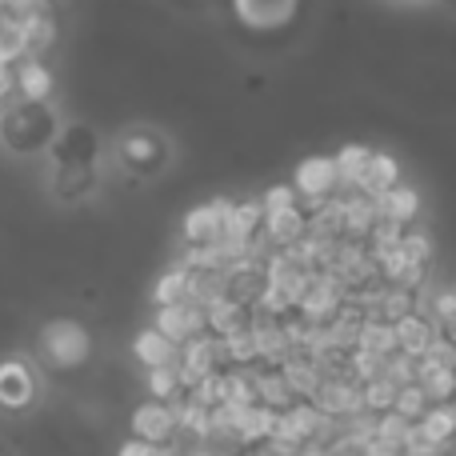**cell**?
<instances>
[{"label": "cell", "instance_id": "obj_1", "mask_svg": "<svg viewBox=\"0 0 456 456\" xmlns=\"http://www.w3.org/2000/svg\"><path fill=\"white\" fill-rule=\"evenodd\" d=\"M56 133V109L53 104H28L16 101L0 112V149L8 157H37V152L53 149Z\"/></svg>", "mask_w": 456, "mask_h": 456}, {"label": "cell", "instance_id": "obj_2", "mask_svg": "<svg viewBox=\"0 0 456 456\" xmlns=\"http://www.w3.org/2000/svg\"><path fill=\"white\" fill-rule=\"evenodd\" d=\"M37 356L56 372H77L93 361V332L72 316H56L37 332Z\"/></svg>", "mask_w": 456, "mask_h": 456}, {"label": "cell", "instance_id": "obj_3", "mask_svg": "<svg viewBox=\"0 0 456 456\" xmlns=\"http://www.w3.org/2000/svg\"><path fill=\"white\" fill-rule=\"evenodd\" d=\"M117 165L125 168L128 176H136V181H149V176H157L160 168L168 165V141L165 133H157V128L149 125H133L120 133L117 141Z\"/></svg>", "mask_w": 456, "mask_h": 456}, {"label": "cell", "instance_id": "obj_4", "mask_svg": "<svg viewBox=\"0 0 456 456\" xmlns=\"http://www.w3.org/2000/svg\"><path fill=\"white\" fill-rule=\"evenodd\" d=\"M228 213H232V200L228 197H213V200L192 205L189 213L181 216L184 248H213V244H221L228 232Z\"/></svg>", "mask_w": 456, "mask_h": 456}, {"label": "cell", "instance_id": "obj_5", "mask_svg": "<svg viewBox=\"0 0 456 456\" xmlns=\"http://www.w3.org/2000/svg\"><path fill=\"white\" fill-rule=\"evenodd\" d=\"M37 401H40L37 364L24 361V356H4V361H0V409L28 412Z\"/></svg>", "mask_w": 456, "mask_h": 456}, {"label": "cell", "instance_id": "obj_6", "mask_svg": "<svg viewBox=\"0 0 456 456\" xmlns=\"http://www.w3.org/2000/svg\"><path fill=\"white\" fill-rule=\"evenodd\" d=\"M292 189H297L300 205L313 208L321 200H332L340 192V168L337 157H305L292 173Z\"/></svg>", "mask_w": 456, "mask_h": 456}, {"label": "cell", "instance_id": "obj_7", "mask_svg": "<svg viewBox=\"0 0 456 456\" xmlns=\"http://www.w3.org/2000/svg\"><path fill=\"white\" fill-rule=\"evenodd\" d=\"M128 433H133V441H144V444H160V449H168V444L181 436V428H176V417H173V404L165 401H141L133 412H128Z\"/></svg>", "mask_w": 456, "mask_h": 456}, {"label": "cell", "instance_id": "obj_8", "mask_svg": "<svg viewBox=\"0 0 456 456\" xmlns=\"http://www.w3.org/2000/svg\"><path fill=\"white\" fill-rule=\"evenodd\" d=\"M308 404L329 420H353L364 412V385L356 377H329Z\"/></svg>", "mask_w": 456, "mask_h": 456}, {"label": "cell", "instance_id": "obj_9", "mask_svg": "<svg viewBox=\"0 0 456 456\" xmlns=\"http://www.w3.org/2000/svg\"><path fill=\"white\" fill-rule=\"evenodd\" d=\"M456 441V404H433L420 425H412L409 456H433L444 452Z\"/></svg>", "mask_w": 456, "mask_h": 456}, {"label": "cell", "instance_id": "obj_10", "mask_svg": "<svg viewBox=\"0 0 456 456\" xmlns=\"http://www.w3.org/2000/svg\"><path fill=\"white\" fill-rule=\"evenodd\" d=\"M152 329L165 332L173 345H189V340H197V337L208 332V313H205V305H197V300H189V305L152 308Z\"/></svg>", "mask_w": 456, "mask_h": 456}, {"label": "cell", "instance_id": "obj_11", "mask_svg": "<svg viewBox=\"0 0 456 456\" xmlns=\"http://www.w3.org/2000/svg\"><path fill=\"white\" fill-rule=\"evenodd\" d=\"M300 0H232V16L240 20V28L252 32H276L284 24H292Z\"/></svg>", "mask_w": 456, "mask_h": 456}, {"label": "cell", "instance_id": "obj_12", "mask_svg": "<svg viewBox=\"0 0 456 456\" xmlns=\"http://www.w3.org/2000/svg\"><path fill=\"white\" fill-rule=\"evenodd\" d=\"M101 184V165H53V197L61 205H80Z\"/></svg>", "mask_w": 456, "mask_h": 456}, {"label": "cell", "instance_id": "obj_13", "mask_svg": "<svg viewBox=\"0 0 456 456\" xmlns=\"http://www.w3.org/2000/svg\"><path fill=\"white\" fill-rule=\"evenodd\" d=\"M16 72V101H28V104H53L56 93V72L48 61L40 56H28V61L12 64Z\"/></svg>", "mask_w": 456, "mask_h": 456}, {"label": "cell", "instance_id": "obj_14", "mask_svg": "<svg viewBox=\"0 0 456 456\" xmlns=\"http://www.w3.org/2000/svg\"><path fill=\"white\" fill-rule=\"evenodd\" d=\"M308 236V213L305 205H292V208H281V213H265V240L273 252L281 248H292Z\"/></svg>", "mask_w": 456, "mask_h": 456}, {"label": "cell", "instance_id": "obj_15", "mask_svg": "<svg viewBox=\"0 0 456 456\" xmlns=\"http://www.w3.org/2000/svg\"><path fill=\"white\" fill-rule=\"evenodd\" d=\"M436 337H441V332H436V321L425 313H412L396 324V345H401V353L412 356V361H425L428 348L436 345Z\"/></svg>", "mask_w": 456, "mask_h": 456}, {"label": "cell", "instance_id": "obj_16", "mask_svg": "<svg viewBox=\"0 0 456 456\" xmlns=\"http://www.w3.org/2000/svg\"><path fill=\"white\" fill-rule=\"evenodd\" d=\"M133 356H136V364H144V372H149V369H165V364L181 361V345H173L165 332H157L149 324V329H141L133 337Z\"/></svg>", "mask_w": 456, "mask_h": 456}, {"label": "cell", "instance_id": "obj_17", "mask_svg": "<svg viewBox=\"0 0 456 456\" xmlns=\"http://www.w3.org/2000/svg\"><path fill=\"white\" fill-rule=\"evenodd\" d=\"M192 300V273L184 265H168L165 273L152 281V308H168V305H189Z\"/></svg>", "mask_w": 456, "mask_h": 456}, {"label": "cell", "instance_id": "obj_18", "mask_svg": "<svg viewBox=\"0 0 456 456\" xmlns=\"http://www.w3.org/2000/svg\"><path fill=\"white\" fill-rule=\"evenodd\" d=\"M256 401L273 412H284V409H292L300 396L292 393V385L284 380L281 369H273V364H256Z\"/></svg>", "mask_w": 456, "mask_h": 456}, {"label": "cell", "instance_id": "obj_19", "mask_svg": "<svg viewBox=\"0 0 456 456\" xmlns=\"http://www.w3.org/2000/svg\"><path fill=\"white\" fill-rule=\"evenodd\" d=\"M377 205H380V221H393V224H404V228H409L412 221H417V213H420V192L412 189V184L401 181L396 189L380 192Z\"/></svg>", "mask_w": 456, "mask_h": 456}, {"label": "cell", "instance_id": "obj_20", "mask_svg": "<svg viewBox=\"0 0 456 456\" xmlns=\"http://www.w3.org/2000/svg\"><path fill=\"white\" fill-rule=\"evenodd\" d=\"M281 372H284V380L292 385V393H297L300 401H313L316 388L324 385V372L313 356H289V361L281 364Z\"/></svg>", "mask_w": 456, "mask_h": 456}, {"label": "cell", "instance_id": "obj_21", "mask_svg": "<svg viewBox=\"0 0 456 456\" xmlns=\"http://www.w3.org/2000/svg\"><path fill=\"white\" fill-rule=\"evenodd\" d=\"M356 353L361 356H372V361L385 364L388 356L401 353V345H396V324L388 321H369L361 329V345H356Z\"/></svg>", "mask_w": 456, "mask_h": 456}, {"label": "cell", "instance_id": "obj_22", "mask_svg": "<svg viewBox=\"0 0 456 456\" xmlns=\"http://www.w3.org/2000/svg\"><path fill=\"white\" fill-rule=\"evenodd\" d=\"M205 313H208V332H213V337H232V332H240L252 324V308L236 305V300H228V297L213 300Z\"/></svg>", "mask_w": 456, "mask_h": 456}, {"label": "cell", "instance_id": "obj_23", "mask_svg": "<svg viewBox=\"0 0 456 456\" xmlns=\"http://www.w3.org/2000/svg\"><path fill=\"white\" fill-rule=\"evenodd\" d=\"M372 157H377V149H369V144H345V149L337 152L340 189H361V181H364V173H369Z\"/></svg>", "mask_w": 456, "mask_h": 456}, {"label": "cell", "instance_id": "obj_24", "mask_svg": "<svg viewBox=\"0 0 456 456\" xmlns=\"http://www.w3.org/2000/svg\"><path fill=\"white\" fill-rule=\"evenodd\" d=\"M401 184V165H396V157H388V152H377L369 165V173H364L361 181V192H369V197H380V192L396 189Z\"/></svg>", "mask_w": 456, "mask_h": 456}, {"label": "cell", "instance_id": "obj_25", "mask_svg": "<svg viewBox=\"0 0 456 456\" xmlns=\"http://www.w3.org/2000/svg\"><path fill=\"white\" fill-rule=\"evenodd\" d=\"M144 393H149L152 401H165V404H173L176 396L184 393V380H181V361H176V364H165V369H149V372H144Z\"/></svg>", "mask_w": 456, "mask_h": 456}, {"label": "cell", "instance_id": "obj_26", "mask_svg": "<svg viewBox=\"0 0 456 456\" xmlns=\"http://www.w3.org/2000/svg\"><path fill=\"white\" fill-rule=\"evenodd\" d=\"M24 32H28V56H40V61H45V56L56 48V40H61V20H56V12L37 16V20L24 24Z\"/></svg>", "mask_w": 456, "mask_h": 456}, {"label": "cell", "instance_id": "obj_27", "mask_svg": "<svg viewBox=\"0 0 456 456\" xmlns=\"http://www.w3.org/2000/svg\"><path fill=\"white\" fill-rule=\"evenodd\" d=\"M396 393H401V385H396L393 377H372L364 380V412H372V417H385V412H393L396 404Z\"/></svg>", "mask_w": 456, "mask_h": 456}, {"label": "cell", "instance_id": "obj_28", "mask_svg": "<svg viewBox=\"0 0 456 456\" xmlns=\"http://www.w3.org/2000/svg\"><path fill=\"white\" fill-rule=\"evenodd\" d=\"M428 409H433V401L425 396V388L412 380V385H404L401 393H396V404H393V412L396 417H404L409 425H420V420L428 417Z\"/></svg>", "mask_w": 456, "mask_h": 456}, {"label": "cell", "instance_id": "obj_29", "mask_svg": "<svg viewBox=\"0 0 456 456\" xmlns=\"http://www.w3.org/2000/svg\"><path fill=\"white\" fill-rule=\"evenodd\" d=\"M0 61L4 64H20L28 61V32L24 24H0Z\"/></svg>", "mask_w": 456, "mask_h": 456}, {"label": "cell", "instance_id": "obj_30", "mask_svg": "<svg viewBox=\"0 0 456 456\" xmlns=\"http://www.w3.org/2000/svg\"><path fill=\"white\" fill-rule=\"evenodd\" d=\"M260 205H265V213H281V208L300 205V197H297V189H292V184H273V189L260 192Z\"/></svg>", "mask_w": 456, "mask_h": 456}, {"label": "cell", "instance_id": "obj_31", "mask_svg": "<svg viewBox=\"0 0 456 456\" xmlns=\"http://www.w3.org/2000/svg\"><path fill=\"white\" fill-rule=\"evenodd\" d=\"M404 252H409L412 265H428V260H433V240H428V232L409 228V232H404Z\"/></svg>", "mask_w": 456, "mask_h": 456}, {"label": "cell", "instance_id": "obj_32", "mask_svg": "<svg viewBox=\"0 0 456 456\" xmlns=\"http://www.w3.org/2000/svg\"><path fill=\"white\" fill-rule=\"evenodd\" d=\"M361 456H409V449L396 441H388V436H380L377 428H372V436L361 444Z\"/></svg>", "mask_w": 456, "mask_h": 456}, {"label": "cell", "instance_id": "obj_33", "mask_svg": "<svg viewBox=\"0 0 456 456\" xmlns=\"http://www.w3.org/2000/svg\"><path fill=\"white\" fill-rule=\"evenodd\" d=\"M8 104H16V72L12 69L0 72V112H4Z\"/></svg>", "mask_w": 456, "mask_h": 456}, {"label": "cell", "instance_id": "obj_34", "mask_svg": "<svg viewBox=\"0 0 456 456\" xmlns=\"http://www.w3.org/2000/svg\"><path fill=\"white\" fill-rule=\"evenodd\" d=\"M297 456H337L329 449V444H321V441H313V444H305V449H300Z\"/></svg>", "mask_w": 456, "mask_h": 456}, {"label": "cell", "instance_id": "obj_35", "mask_svg": "<svg viewBox=\"0 0 456 456\" xmlns=\"http://www.w3.org/2000/svg\"><path fill=\"white\" fill-rule=\"evenodd\" d=\"M0 456H16V449L8 441H0Z\"/></svg>", "mask_w": 456, "mask_h": 456}, {"label": "cell", "instance_id": "obj_36", "mask_svg": "<svg viewBox=\"0 0 456 456\" xmlns=\"http://www.w3.org/2000/svg\"><path fill=\"white\" fill-rule=\"evenodd\" d=\"M4 69H12V64H4V61H0V72H4Z\"/></svg>", "mask_w": 456, "mask_h": 456}, {"label": "cell", "instance_id": "obj_37", "mask_svg": "<svg viewBox=\"0 0 456 456\" xmlns=\"http://www.w3.org/2000/svg\"><path fill=\"white\" fill-rule=\"evenodd\" d=\"M433 456H441V452H433Z\"/></svg>", "mask_w": 456, "mask_h": 456}]
</instances>
